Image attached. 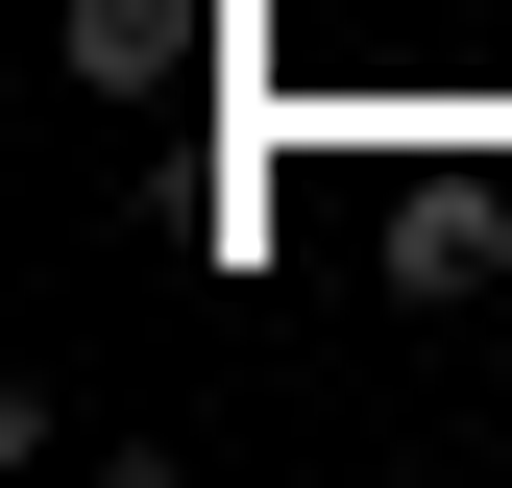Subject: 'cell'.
I'll list each match as a JSON object with an SVG mask.
<instances>
[{
  "label": "cell",
  "mask_w": 512,
  "mask_h": 488,
  "mask_svg": "<svg viewBox=\"0 0 512 488\" xmlns=\"http://www.w3.org/2000/svg\"><path fill=\"white\" fill-rule=\"evenodd\" d=\"M512 269V171H415L391 196V293H488Z\"/></svg>",
  "instance_id": "6da1fadb"
},
{
  "label": "cell",
  "mask_w": 512,
  "mask_h": 488,
  "mask_svg": "<svg viewBox=\"0 0 512 488\" xmlns=\"http://www.w3.org/2000/svg\"><path fill=\"white\" fill-rule=\"evenodd\" d=\"M49 49H74V98H171L196 74V0H49Z\"/></svg>",
  "instance_id": "7a4b0ae2"
}]
</instances>
